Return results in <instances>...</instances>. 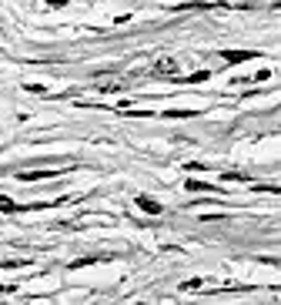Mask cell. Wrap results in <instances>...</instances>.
Segmentation results:
<instances>
[{
  "label": "cell",
  "instance_id": "6da1fadb",
  "mask_svg": "<svg viewBox=\"0 0 281 305\" xmlns=\"http://www.w3.org/2000/svg\"><path fill=\"white\" fill-rule=\"evenodd\" d=\"M67 168H40V171H20V181H40V178H54V175H64Z\"/></svg>",
  "mask_w": 281,
  "mask_h": 305
},
{
  "label": "cell",
  "instance_id": "7a4b0ae2",
  "mask_svg": "<svg viewBox=\"0 0 281 305\" xmlns=\"http://www.w3.org/2000/svg\"><path fill=\"white\" fill-rule=\"evenodd\" d=\"M228 61V64H241V61H258V50H225V54H221Z\"/></svg>",
  "mask_w": 281,
  "mask_h": 305
},
{
  "label": "cell",
  "instance_id": "3957f363",
  "mask_svg": "<svg viewBox=\"0 0 281 305\" xmlns=\"http://www.w3.org/2000/svg\"><path fill=\"white\" fill-rule=\"evenodd\" d=\"M137 208H141V211H147V215H161V205H158V201H154V198H147V195H137Z\"/></svg>",
  "mask_w": 281,
  "mask_h": 305
},
{
  "label": "cell",
  "instance_id": "277c9868",
  "mask_svg": "<svg viewBox=\"0 0 281 305\" xmlns=\"http://www.w3.org/2000/svg\"><path fill=\"white\" fill-rule=\"evenodd\" d=\"M154 74H161V77H171V74H177V61H171V57L158 61V64H154Z\"/></svg>",
  "mask_w": 281,
  "mask_h": 305
},
{
  "label": "cell",
  "instance_id": "5b68a950",
  "mask_svg": "<svg viewBox=\"0 0 281 305\" xmlns=\"http://www.w3.org/2000/svg\"><path fill=\"white\" fill-rule=\"evenodd\" d=\"M188 191H211V195H221V188L204 185V181H188Z\"/></svg>",
  "mask_w": 281,
  "mask_h": 305
},
{
  "label": "cell",
  "instance_id": "8992f818",
  "mask_svg": "<svg viewBox=\"0 0 281 305\" xmlns=\"http://www.w3.org/2000/svg\"><path fill=\"white\" fill-rule=\"evenodd\" d=\"M0 211H7V215H14V211H20V205H17V201H10L7 195H0Z\"/></svg>",
  "mask_w": 281,
  "mask_h": 305
},
{
  "label": "cell",
  "instance_id": "52a82bcc",
  "mask_svg": "<svg viewBox=\"0 0 281 305\" xmlns=\"http://www.w3.org/2000/svg\"><path fill=\"white\" fill-rule=\"evenodd\" d=\"M27 258H7V262H0V268H24Z\"/></svg>",
  "mask_w": 281,
  "mask_h": 305
},
{
  "label": "cell",
  "instance_id": "ba28073f",
  "mask_svg": "<svg viewBox=\"0 0 281 305\" xmlns=\"http://www.w3.org/2000/svg\"><path fill=\"white\" fill-rule=\"evenodd\" d=\"M255 191L258 195H281V188L278 185H255Z\"/></svg>",
  "mask_w": 281,
  "mask_h": 305
},
{
  "label": "cell",
  "instance_id": "9c48e42d",
  "mask_svg": "<svg viewBox=\"0 0 281 305\" xmlns=\"http://www.w3.org/2000/svg\"><path fill=\"white\" fill-rule=\"evenodd\" d=\"M194 289H204V279H191L181 285V292H194Z\"/></svg>",
  "mask_w": 281,
  "mask_h": 305
},
{
  "label": "cell",
  "instance_id": "30bf717a",
  "mask_svg": "<svg viewBox=\"0 0 281 305\" xmlns=\"http://www.w3.org/2000/svg\"><path fill=\"white\" fill-rule=\"evenodd\" d=\"M211 74L208 71H198V74H191V77H184V84H201V80H208Z\"/></svg>",
  "mask_w": 281,
  "mask_h": 305
},
{
  "label": "cell",
  "instance_id": "8fae6325",
  "mask_svg": "<svg viewBox=\"0 0 281 305\" xmlns=\"http://www.w3.org/2000/svg\"><path fill=\"white\" fill-rule=\"evenodd\" d=\"M7 292H14V285H0V295H7Z\"/></svg>",
  "mask_w": 281,
  "mask_h": 305
}]
</instances>
